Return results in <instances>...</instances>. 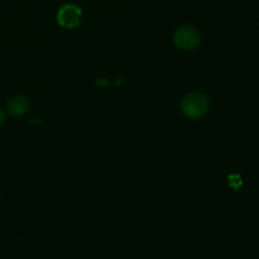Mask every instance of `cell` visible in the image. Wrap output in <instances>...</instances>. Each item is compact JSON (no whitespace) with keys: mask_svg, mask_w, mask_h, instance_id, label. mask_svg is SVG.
<instances>
[{"mask_svg":"<svg viewBox=\"0 0 259 259\" xmlns=\"http://www.w3.org/2000/svg\"><path fill=\"white\" fill-rule=\"evenodd\" d=\"M174 44L182 50H194L200 42V36L199 32L189 25L180 26L176 30L173 36Z\"/></svg>","mask_w":259,"mask_h":259,"instance_id":"cell-2","label":"cell"},{"mask_svg":"<svg viewBox=\"0 0 259 259\" xmlns=\"http://www.w3.org/2000/svg\"><path fill=\"white\" fill-rule=\"evenodd\" d=\"M82 18L80 8L73 4H66L60 7L57 12V21L65 29H74L79 25Z\"/></svg>","mask_w":259,"mask_h":259,"instance_id":"cell-3","label":"cell"},{"mask_svg":"<svg viewBox=\"0 0 259 259\" xmlns=\"http://www.w3.org/2000/svg\"><path fill=\"white\" fill-rule=\"evenodd\" d=\"M30 107L29 100L22 95H16L7 101V111L13 117L22 116Z\"/></svg>","mask_w":259,"mask_h":259,"instance_id":"cell-4","label":"cell"},{"mask_svg":"<svg viewBox=\"0 0 259 259\" xmlns=\"http://www.w3.org/2000/svg\"><path fill=\"white\" fill-rule=\"evenodd\" d=\"M229 179H230L229 184L234 189H237L242 184V180H241L239 175H231V176H229Z\"/></svg>","mask_w":259,"mask_h":259,"instance_id":"cell-5","label":"cell"},{"mask_svg":"<svg viewBox=\"0 0 259 259\" xmlns=\"http://www.w3.org/2000/svg\"><path fill=\"white\" fill-rule=\"evenodd\" d=\"M5 120H6L5 113H4L2 110H0V127H1V126L4 124Z\"/></svg>","mask_w":259,"mask_h":259,"instance_id":"cell-6","label":"cell"},{"mask_svg":"<svg viewBox=\"0 0 259 259\" xmlns=\"http://www.w3.org/2000/svg\"><path fill=\"white\" fill-rule=\"evenodd\" d=\"M97 84H98L99 86H105V85L107 84V82H106V80H105V79L101 78V79H99V80L97 81Z\"/></svg>","mask_w":259,"mask_h":259,"instance_id":"cell-7","label":"cell"},{"mask_svg":"<svg viewBox=\"0 0 259 259\" xmlns=\"http://www.w3.org/2000/svg\"><path fill=\"white\" fill-rule=\"evenodd\" d=\"M209 105L210 101L207 95L199 92L189 93L181 102L183 114L192 119H198L203 116L209 110Z\"/></svg>","mask_w":259,"mask_h":259,"instance_id":"cell-1","label":"cell"}]
</instances>
